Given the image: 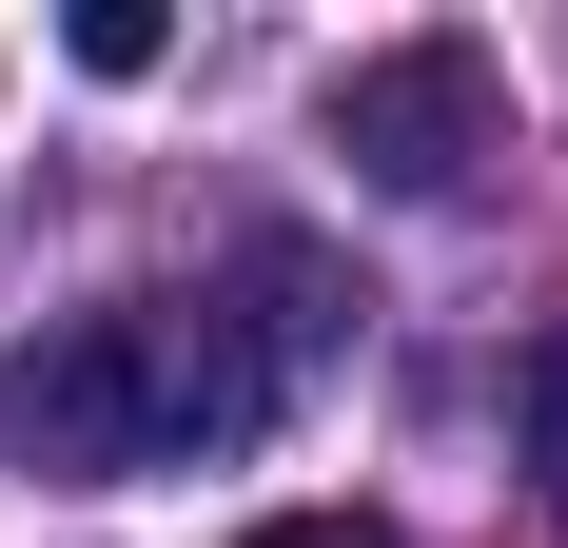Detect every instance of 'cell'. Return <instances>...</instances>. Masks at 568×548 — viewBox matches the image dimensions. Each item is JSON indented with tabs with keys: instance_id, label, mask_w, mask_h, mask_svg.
Returning a JSON list of instances; mask_svg holds the SVG:
<instances>
[{
	"instance_id": "6da1fadb",
	"label": "cell",
	"mask_w": 568,
	"mask_h": 548,
	"mask_svg": "<svg viewBox=\"0 0 568 548\" xmlns=\"http://www.w3.org/2000/svg\"><path fill=\"white\" fill-rule=\"evenodd\" d=\"M255 432H275V373L216 314H158V294L40 314L0 353V450L59 470V490H118V470H176V450H255Z\"/></svg>"
},
{
	"instance_id": "7a4b0ae2",
	"label": "cell",
	"mask_w": 568,
	"mask_h": 548,
	"mask_svg": "<svg viewBox=\"0 0 568 548\" xmlns=\"http://www.w3.org/2000/svg\"><path fill=\"white\" fill-rule=\"evenodd\" d=\"M334 158L373 176V196H470V176L510 158V79H490V40H373L334 79Z\"/></svg>"
},
{
	"instance_id": "3957f363",
	"label": "cell",
	"mask_w": 568,
	"mask_h": 548,
	"mask_svg": "<svg viewBox=\"0 0 568 548\" xmlns=\"http://www.w3.org/2000/svg\"><path fill=\"white\" fill-rule=\"evenodd\" d=\"M158 40H176L158 0H79V20H59V59H79V79H158Z\"/></svg>"
},
{
	"instance_id": "277c9868",
	"label": "cell",
	"mask_w": 568,
	"mask_h": 548,
	"mask_svg": "<svg viewBox=\"0 0 568 548\" xmlns=\"http://www.w3.org/2000/svg\"><path fill=\"white\" fill-rule=\"evenodd\" d=\"M529 470H549V529H568V333L529 353Z\"/></svg>"
},
{
	"instance_id": "5b68a950",
	"label": "cell",
	"mask_w": 568,
	"mask_h": 548,
	"mask_svg": "<svg viewBox=\"0 0 568 548\" xmlns=\"http://www.w3.org/2000/svg\"><path fill=\"white\" fill-rule=\"evenodd\" d=\"M235 548H393L373 509H275V529H235Z\"/></svg>"
}]
</instances>
